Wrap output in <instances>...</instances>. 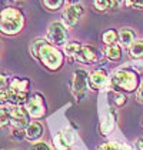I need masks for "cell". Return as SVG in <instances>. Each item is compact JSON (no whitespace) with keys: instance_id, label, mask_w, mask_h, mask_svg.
<instances>
[{"instance_id":"1","label":"cell","mask_w":143,"mask_h":150,"mask_svg":"<svg viewBox=\"0 0 143 150\" xmlns=\"http://www.w3.org/2000/svg\"><path fill=\"white\" fill-rule=\"evenodd\" d=\"M26 19L22 10L16 7H3L0 10V33L4 36H16L24 29Z\"/></svg>"},{"instance_id":"2","label":"cell","mask_w":143,"mask_h":150,"mask_svg":"<svg viewBox=\"0 0 143 150\" xmlns=\"http://www.w3.org/2000/svg\"><path fill=\"white\" fill-rule=\"evenodd\" d=\"M110 84L118 92H135L139 87V76L130 69H119L110 76Z\"/></svg>"},{"instance_id":"3","label":"cell","mask_w":143,"mask_h":150,"mask_svg":"<svg viewBox=\"0 0 143 150\" xmlns=\"http://www.w3.org/2000/svg\"><path fill=\"white\" fill-rule=\"evenodd\" d=\"M29 87L30 80L23 77H13L10 79L7 94H9V104L10 106H24L29 99Z\"/></svg>"},{"instance_id":"4","label":"cell","mask_w":143,"mask_h":150,"mask_svg":"<svg viewBox=\"0 0 143 150\" xmlns=\"http://www.w3.org/2000/svg\"><path fill=\"white\" fill-rule=\"evenodd\" d=\"M37 59L46 69L52 71H56L63 66V53L56 46L50 45L49 42L40 49Z\"/></svg>"},{"instance_id":"5","label":"cell","mask_w":143,"mask_h":150,"mask_svg":"<svg viewBox=\"0 0 143 150\" xmlns=\"http://www.w3.org/2000/svg\"><path fill=\"white\" fill-rule=\"evenodd\" d=\"M87 84H89V71L84 69L74 70L73 79H72V94L74 96L76 100L83 99Z\"/></svg>"},{"instance_id":"6","label":"cell","mask_w":143,"mask_h":150,"mask_svg":"<svg viewBox=\"0 0 143 150\" xmlns=\"http://www.w3.org/2000/svg\"><path fill=\"white\" fill-rule=\"evenodd\" d=\"M67 27L62 22H53L49 24L47 29V42L53 46H64L67 42Z\"/></svg>"},{"instance_id":"7","label":"cell","mask_w":143,"mask_h":150,"mask_svg":"<svg viewBox=\"0 0 143 150\" xmlns=\"http://www.w3.org/2000/svg\"><path fill=\"white\" fill-rule=\"evenodd\" d=\"M24 107L27 110V113L33 119H42L46 115V103H45V97L40 93H33L32 96H29L27 102L24 103Z\"/></svg>"},{"instance_id":"8","label":"cell","mask_w":143,"mask_h":150,"mask_svg":"<svg viewBox=\"0 0 143 150\" xmlns=\"http://www.w3.org/2000/svg\"><path fill=\"white\" fill-rule=\"evenodd\" d=\"M102 57L103 54L97 47L90 46V45H80L73 59L80 63H97L102 60Z\"/></svg>"},{"instance_id":"9","label":"cell","mask_w":143,"mask_h":150,"mask_svg":"<svg viewBox=\"0 0 143 150\" xmlns=\"http://www.w3.org/2000/svg\"><path fill=\"white\" fill-rule=\"evenodd\" d=\"M10 125L13 129H26L30 125V116L24 106H10Z\"/></svg>"},{"instance_id":"10","label":"cell","mask_w":143,"mask_h":150,"mask_svg":"<svg viewBox=\"0 0 143 150\" xmlns=\"http://www.w3.org/2000/svg\"><path fill=\"white\" fill-rule=\"evenodd\" d=\"M84 14V7L79 3V4H69L63 13H62V19L63 22L62 23L64 24L66 27H73L79 23V20L83 17Z\"/></svg>"},{"instance_id":"11","label":"cell","mask_w":143,"mask_h":150,"mask_svg":"<svg viewBox=\"0 0 143 150\" xmlns=\"http://www.w3.org/2000/svg\"><path fill=\"white\" fill-rule=\"evenodd\" d=\"M53 143L57 150H67L74 143V133L69 127H64L60 133H57L53 137Z\"/></svg>"},{"instance_id":"12","label":"cell","mask_w":143,"mask_h":150,"mask_svg":"<svg viewBox=\"0 0 143 150\" xmlns=\"http://www.w3.org/2000/svg\"><path fill=\"white\" fill-rule=\"evenodd\" d=\"M107 79H109V76L105 69H95L89 73V84H90V87H93L96 90L100 89L107 81Z\"/></svg>"},{"instance_id":"13","label":"cell","mask_w":143,"mask_h":150,"mask_svg":"<svg viewBox=\"0 0 143 150\" xmlns=\"http://www.w3.org/2000/svg\"><path fill=\"white\" fill-rule=\"evenodd\" d=\"M24 133H26V137L29 142H36L42 137L43 134V126L39 123V122H32L29 126L24 129Z\"/></svg>"},{"instance_id":"14","label":"cell","mask_w":143,"mask_h":150,"mask_svg":"<svg viewBox=\"0 0 143 150\" xmlns=\"http://www.w3.org/2000/svg\"><path fill=\"white\" fill-rule=\"evenodd\" d=\"M136 40V33L132 27H122L119 30V42L122 46L129 47Z\"/></svg>"},{"instance_id":"15","label":"cell","mask_w":143,"mask_h":150,"mask_svg":"<svg viewBox=\"0 0 143 150\" xmlns=\"http://www.w3.org/2000/svg\"><path fill=\"white\" fill-rule=\"evenodd\" d=\"M93 6L97 12H109L118 7L119 4L115 0H93Z\"/></svg>"},{"instance_id":"16","label":"cell","mask_w":143,"mask_h":150,"mask_svg":"<svg viewBox=\"0 0 143 150\" xmlns=\"http://www.w3.org/2000/svg\"><path fill=\"white\" fill-rule=\"evenodd\" d=\"M105 56L106 59L112 60V62H118L122 57V47L116 43V45H112V46H107L105 50Z\"/></svg>"},{"instance_id":"17","label":"cell","mask_w":143,"mask_h":150,"mask_svg":"<svg viewBox=\"0 0 143 150\" xmlns=\"http://www.w3.org/2000/svg\"><path fill=\"white\" fill-rule=\"evenodd\" d=\"M129 53H130L132 57H135V59L143 57V40L142 39H136L129 46Z\"/></svg>"},{"instance_id":"18","label":"cell","mask_w":143,"mask_h":150,"mask_svg":"<svg viewBox=\"0 0 143 150\" xmlns=\"http://www.w3.org/2000/svg\"><path fill=\"white\" fill-rule=\"evenodd\" d=\"M102 39H103V43H105L106 46H112V45H116V43H118L119 33H118L115 29H109V30H106V32L103 33Z\"/></svg>"},{"instance_id":"19","label":"cell","mask_w":143,"mask_h":150,"mask_svg":"<svg viewBox=\"0 0 143 150\" xmlns=\"http://www.w3.org/2000/svg\"><path fill=\"white\" fill-rule=\"evenodd\" d=\"M100 129H102V133H103V134H109V133L115 129V119H113V116L110 115V113L105 116Z\"/></svg>"},{"instance_id":"20","label":"cell","mask_w":143,"mask_h":150,"mask_svg":"<svg viewBox=\"0 0 143 150\" xmlns=\"http://www.w3.org/2000/svg\"><path fill=\"white\" fill-rule=\"evenodd\" d=\"M46 43H47V39H42V37H40V39H35V40L32 42V45H30V54L35 59H37L40 49L45 46Z\"/></svg>"},{"instance_id":"21","label":"cell","mask_w":143,"mask_h":150,"mask_svg":"<svg viewBox=\"0 0 143 150\" xmlns=\"http://www.w3.org/2000/svg\"><path fill=\"white\" fill-rule=\"evenodd\" d=\"M10 125V106H0V127Z\"/></svg>"},{"instance_id":"22","label":"cell","mask_w":143,"mask_h":150,"mask_svg":"<svg viewBox=\"0 0 143 150\" xmlns=\"http://www.w3.org/2000/svg\"><path fill=\"white\" fill-rule=\"evenodd\" d=\"M42 3H43V6L47 10H50V12H57V10H60L63 7L64 0H42Z\"/></svg>"},{"instance_id":"23","label":"cell","mask_w":143,"mask_h":150,"mask_svg":"<svg viewBox=\"0 0 143 150\" xmlns=\"http://www.w3.org/2000/svg\"><path fill=\"white\" fill-rule=\"evenodd\" d=\"M97 150H130V149H129L127 146H125V144L116 143V142H109V143L102 144Z\"/></svg>"},{"instance_id":"24","label":"cell","mask_w":143,"mask_h":150,"mask_svg":"<svg viewBox=\"0 0 143 150\" xmlns=\"http://www.w3.org/2000/svg\"><path fill=\"white\" fill-rule=\"evenodd\" d=\"M112 100H113L115 106H118V107H123V106L126 104V102H127L126 96L122 94L120 92H118V90H116L115 93H112Z\"/></svg>"},{"instance_id":"25","label":"cell","mask_w":143,"mask_h":150,"mask_svg":"<svg viewBox=\"0 0 143 150\" xmlns=\"http://www.w3.org/2000/svg\"><path fill=\"white\" fill-rule=\"evenodd\" d=\"M125 4L127 7L136 9V10H143V0H126Z\"/></svg>"},{"instance_id":"26","label":"cell","mask_w":143,"mask_h":150,"mask_svg":"<svg viewBox=\"0 0 143 150\" xmlns=\"http://www.w3.org/2000/svg\"><path fill=\"white\" fill-rule=\"evenodd\" d=\"M9 83H10V79L4 74V73H0V90H4L9 87Z\"/></svg>"},{"instance_id":"27","label":"cell","mask_w":143,"mask_h":150,"mask_svg":"<svg viewBox=\"0 0 143 150\" xmlns=\"http://www.w3.org/2000/svg\"><path fill=\"white\" fill-rule=\"evenodd\" d=\"M29 150H50V147H49V144L43 143V142H37L35 144H32Z\"/></svg>"},{"instance_id":"28","label":"cell","mask_w":143,"mask_h":150,"mask_svg":"<svg viewBox=\"0 0 143 150\" xmlns=\"http://www.w3.org/2000/svg\"><path fill=\"white\" fill-rule=\"evenodd\" d=\"M12 136H13V139H17V140H20V139L26 137V133H24L23 129H13Z\"/></svg>"},{"instance_id":"29","label":"cell","mask_w":143,"mask_h":150,"mask_svg":"<svg viewBox=\"0 0 143 150\" xmlns=\"http://www.w3.org/2000/svg\"><path fill=\"white\" fill-rule=\"evenodd\" d=\"M136 100L140 102V103H143V81H142V84L137 87V92H136Z\"/></svg>"},{"instance_id":"30","label":"cell","mask_w":143,"mask_h":150,"mask_svg":"<svg viewBox=\"0 0 143 150\" xmlns=\"http://www.w3.org/2000/svg\"><path fill=\"white\" fill-rule=\"evenodd\" d=\"M136 147H137V150H143V139L137 140V143H136Z\"/></svg>"},{"instance_id":"31","label":"cell","mask_w":143,"mask_h":150,"mask_svg":"<svg viewBox=\"0 0 143 150\" xmlns=\"http://www.w3.org/2000/svg\"><path fill=\"white\" fill-rule=\"evenodd\" d=\"M80 0H67V4H79Z\"/></svg>"},{"instance_id":"32","label":"cell","mask_w":143,"mask_h":150,"mask_svg":"<svg viewBox=\"0 0 143 150\" xmlns=\"http://www.w3.org/2000/svg\"><path fill=\"white\" fill-rule=\"evenodd\" d=\"M115 1H116V3H118V4H125V3H126V0H115Z\"/></svg>"},{"instance_id":"33","label":"cell","mask_w":143,"mask_h":150,"mask_svg":"<svg viewBox=\"0 0 143 150\" xmlns=\"http://www.w3.org/2000/svg\"><path fill=\"white\" fill-rule=\"evenodd\" d=\"M13 1H23V0H13Z\"/></svg>"},{"instance_id":"34","label":"cell","mask_w":143,"mask_h":150,"mask_svg":"<svg viewBox=\"0 0 143 150\" xmlns=\"http://www.w3.org/2000/svg\"><path fill=\"white\" fill-rule=\"evenodd\" d=\"M142 126H143V122H142Z\"/></svg>"},{"instance_id":"35","label":"cell","mask_w":143,"mask_h":150,"mask_svg":"<svg viewBox=\"0 0 143 150\" xmlns=\"http://www.w3.org/2000/svg\"><path fill=\"white\" fill-rule=\"evenodd\" d=\"M0 129H1V127H0Z\"/></svg>"}]
</instances>
